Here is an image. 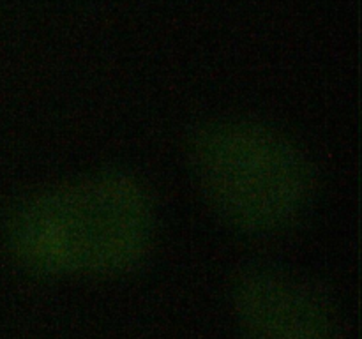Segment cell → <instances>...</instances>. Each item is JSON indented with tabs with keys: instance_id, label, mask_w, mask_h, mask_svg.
Instances as JSON below:
<instances>
[{
	"instance_id": "cell-1",
	"label": "cell",
	"mask_w": 362,
	"mask_h": 339,
	"mask_svg": "<svg viewBox=\"0 0 362 339\" xmlns=\"http://www.w3.org/2000/svg\"><path fill=\"white\" fill-rule=\"evenodd\" d=\"M158 233V201L147 184L106 170L27 194L7 215L4 244L37 278L112 279L140 268Z\"/></svg>"
},
{
	"instance_id": "cell-2",
	"label": "cell",
	"mask_w": 362,
	"mask_h": 339,
	"mask_svg": "<svg viewBox=\"0 0 362 339\" xmlns=\"http://www.w3.org/2000/svg\"><path fill=\"white\" fill-rule=\"evenodd\" d=\"M186 159L205 205L239 235H283L303 222L317 198L306 152L262 120L221 117L202 124L187 140Z\"/></svg>"
},
{
	"instance_id": "cell-3",
	"label": "cell",
	"mask_w": 362,
	"mask_h": 339,
	"mask_svg": "<svg viewBox=\"0 0 362 339\" xmlns=\"http://www.w3.org/2000/svg\"><path fill=\"white\" fill-rule=\"evenodd\" d=\"M230 311L246 339H343L338 314L304 278L267 265L240 272Z\"/></svg>"
}]
</instances>
